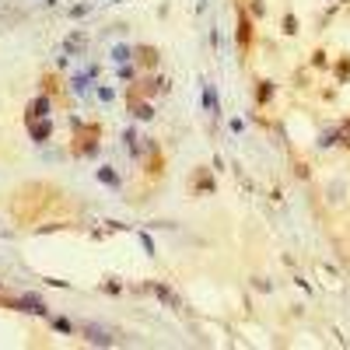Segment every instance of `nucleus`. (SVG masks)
Returning a JSON list of instances; mask_svg holds the SVG:
<instances>
[{
  "label": "nucleus",
  "instance_id": "20e7f679",
  "mask_svg": "<svg viewBox=\"0 0 350 350\" xmlns=\"http://www.w3.org/2000/svg\"><path fill=\"white\" fill-rule=\"evenodd\" d=\"M203 105H207V112H217V95H214V84H207V81H203Z\"/></svg>",
  "mask_w": 350,
  "mask_h": 350
},
{
  "label": "nucleus",
  "instance_id": "7ed1b4c3",
  "mask_svg": "<svg viewBox=\"0 0 350 350\" xmlns=\"http://www.w3.org/2000/svg\"><path fill=\"white\" fill-rule=\"evenodd\" d=\"M18 305H21L25 312H35V315H46V305H42L39 298H32V294H28V298H21Z\"/></svg>",
  "mask_w": 350,
  "mask_h": 350
},
{
  "label": "nucleus",
  "instance_id": "f257e3e1",
  "mask_svg": "<svg viewBox=\"0 0 350 350\" xmlns=\"http://www.w3.org/2000/svg\"><path fill=\"white\" fill-rule=\"evenodd\" d=\"M46 109H49V98L42 95V98H35L32 105H28V119L35 123V119H46Z\"/></svg>",
  "mask_w": 350,
  "mask_h": 350
},
{
  "label": "nucleus",
  "instance_id": "0eeeda50",
  "mask_svg": "<svg viewBox=\"0 0 350 350\" xmlns=\"http://www.w3.org/2000/svg\"><path fill=\"white\" fill-rule=\"evenodd\" d=\"M112 60H116V63H126V60H130V49H126V46H116V49H112Z\"/></svg>",
  "mask_w": 350,
  "mask_h": 350
},
{
  "label": "nucleus",
  "instance_id": "6e6552de",
  "mask_svg": "<svg viewBox=\"0 0 350 350\" xmlns=\"http://www.w3.org/2000/svg\"><path fill=\"white\" fill-rule=\"evenodd\" d=\"M340 137H343V144H350V123H347V126L340 130Z\"/></svg>",
  "mask_w": 350,
  "mask_h": 350
},
{
  "label": "nucleus",
  "instance_id": "39448f33",
  "mask_svg": "<svg viewBox=\"0 0 350 350\" xmlns=\"http://www.w3.org/2000/svg\"><path fill=\"white\" fill-rule=\"evenodd\" d=\"M49 133H53V123H49V119H42L39 126H32V137H35V140H46Z\"/></svg>",
  "mask_w": 350,
  "mask_h": 350
},
{
  "label": "nucleus",
  "instance_id": "f03ea898",
  "mask_svg": "<svg viewBox=\"0 0 350 350\" xmlns=\"http://www.w3.org/2000/svg\"><path fill=\"white\" fill-rule=\"evenodd\" d=\"M151 291H154V294H158V298H161V301H165L168 308H179V298H175V294H172V291H168L165 284H151Z\"/></svg>",
  "mask_w": 350,
  "mask_h": 350
},
{
  "label": "nucleus",
  "instance_id": "423d86ee",
  "mask_svg": "<svg viewBox=\"0 0 350 350\" xmlns=\"http://www.w3.org/2000/svg\"><path fill=\"white\" fill-rule=\"evenodd\" d=\"M98 179H102L105 186H112V189H119V179H116V172H112V168H98Z\"/></svg>",
  "mask_w": 350,
  "mask_h": 350
}]
</instances>
